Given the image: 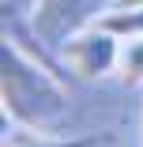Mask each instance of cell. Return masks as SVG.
Masks as SVG:
<instances>
[{
    "label": "cell",
    "mask_w": 143,
    "mask_h": 147,
    "mask_svg": "<svg viewBox=\"0 0 143 147\" xmlns=\"http://www.w3.org/2000/svg\"><path fill=\"white\" fill-rule=\"evenodd\" d=\"M98 26L113 30L117 38H139L143 34V4H136V8H109L98 19Z\"/></svg>",
    "instance_id": "cell-5"
},
{
    "label": "cell",
    "mask_w": 143,
    "mask_h": 147,
    "mask_svg": "<svg viewBox=\"0 0 143 147\" xmlns=\"http://www.w3.org/2000/svg\"><path fill=\"white\" fill-rule=\"evenodd\" d=\"M139 147H143V106H139Z\"/></svg>",
    "instance_id": "cell-9"
},
{
    "label": "cell",
    "mask_w": 143,
    "mask_h": 147,
    "mask_svg": "<svg viewBox=\"0 0 143 147\" xmlns=\"http://www.w3.org/2000/svg\"><path fill=\"white\" fill-rule=\"evenodd\" d=\"M60 49H64V64L72 72H79L83 79H102L121 61V38L113 30H105V26H98V23L79 30L75 38H68Z\"/></svg>",
    "instance_id": "cell-3"
},
{
    "label": "cell",
    "mask_w": 143,
    "mask_h": 147,
    "mask_svg": "<svg viewBox=\"0 0 143 147\" xmlns=\"http://www.w3.org/2000/svg\"><path fill=\"white\" fill-rule=\"evenodd\" d=\"M121 61H117V76L124 87H143V34L139 38H121Z\"/></svg>",
    "instance_id": "cell-4"
},
{
    "label": "cell",
    "mask_w": 143,
    "mask_h": 147,
    "mask_svg": "<svg viewBox=\"0 0 143 147\" xmlns=\"http://www.w3.org/2000/svg\"><path fill=\"white\" fill-rule=\"evenodd\" d=\"M15 147H94V140H56V136H19Z\"/></svg>",
    "instance_id": "cell-6"
},
{
    "label": "cell",
    "mask_w": 143,
    "mask_h": 147,
    "mask_svg": "<svg viewBox=\"0 0 143 147\" xmlns=\"http://www.w3.org/2000/svg\"><path fill=\"white\" fill-rule=\"evenodd\" d=\"M117 0H38L34 8V30L45 45H64L79 30L94 26Z\"/></svg>",
    "instance_id": "cell-2"
},
{
    "label": "cell",
    "mask_w": 143,
    "mask_h": 147,
    "mask_svg": "<svg viewBox=\"0 0 143 147\" xmlns=\"http://www.w3.org/2000/svg\"><path fill=\"white\" fill-rule=\"evenodd\" d=\"M4 117H11L23 128H53L64 117L68 91L56 79V72L34 57H26L15 38L4 34Z\"/></svg>",
    "instance_id": "cell-1"
},
{
    "label": "cell",
    "mask_w": 143,
    "mask_h": 147,
    "mask_svg": "<svg viewBox=\"0 0 143 147\" xmlns=\"http://www.w3.org/2000/svg\"><path fill=\"white\" fill-rule=\"evenodd\" d=\"M38 8V0H4V23H15L23 11Z\"/></svg>",
    "instance_id": "cell-7"
},
{
    "label": "cell",
    "mask_w": 143,
    "mask_h": 147,
    "mask_svg": "<svg viewBox=\"0 0 143 147\" xmlns=\"http://www.w3.org/2000/svg\"><path fill=\"white\" fill-rule=\"evenodd\" d=\"M136 4H143V0H117L113 8H136Z\"/></svg>",
    "instance_id": "cell-8"
}]
</instances>
